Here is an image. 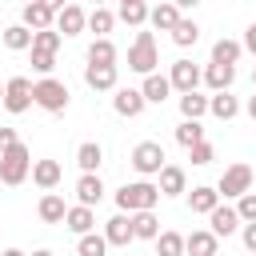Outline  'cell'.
Segmentation results:
<instances>
[{"label": "cell", "instance_id": "25", "mask_svg": "<svg viewBox=\"0 0 256 256\" xmlns=\"http://www.w3.org/2000/svg\"><path fill=\"white\" fill-rule=\"evenodd\" d=\"M208 112H212L216 120H232V116L240 112V100H236L228 88H224V92H212V96H208Z\"/></svg>", "mask_w": 256, "mask_h": 256}, {"label": "cell", "instance_id": "4", "mask_svg": "<svg viewBox=\"0 0 256 256\" xmlns=\"http://www.w3.org/2000/svg\"><path fill=\"white\" fill-rule=\"evenodd\" d=\"M156 64H160L156 36H152V32H136V40H132V48H128V68L140 72V76H148V72H156Z\"/></svg>", "mask_w": 256, "mask_h": 256}, {"label": "cell", "instance_id": "39", "mask_svg": "<svg viewBox=\"0 0 256 256\" xmlns=\"http://www.w3.org/2000/svg\"><path fill=\"white\" fill-rule=\"evenodd\" d=\"M188 160H192L196 168H204V164H212V160H216V148H212L208 140H200V144H192V148H188Z\"/></svg>", "mask_w": 256, "mask_h": 256}, {"label": "cell", "instance_id": "26", "mask_svg": "<svg viewBox=\"0 0 256 256\" xmlns=\"http://www.w3.org/2000/svg\"><path fill=\"white\" fill-rule=\"evenodd\" d=\"M76 164H80V172H100V164H104V148H100L96 140H84V144L76 148Z\"/></svg>", "mask_w": 256, "mask_h": 256}, {"label": "cell", "instance_id": "13", "mask_svg": "<svg viewBox=\"0 0 256 256\" xmlns=\"http://www.w3.org/2000/svg\"><path fill=\"white\" fill-rule=\"evenodd\" d=\"M168 80H172V92H192V88L204 80V72H200L192 60H176L172 72H168Z\"/></svg>", "mask_w": 256, "mask_h": 256}, {"label": "cell", "instance_id": "17", "mask_svg": "<svg viewBox=\"0 0 256 256\" xmlns=\"http://www.w3.org/2000/svg\"><path fill=\"white\" fill-rule=\"evenodd\" d=\"M104 200V180L96 176V172H84L80 180H76V204H88V208H96Z\"/></svg>", "mask_w": 256, "mask_h": 256}, {"label": "cell", "instance_id": "10", "mask_svg": "<svg viewBox=\"0 0 256 256\" xmlns=\"http://www.w3.org/2000/svg\"><path fill=\"white\" fill-rule=\"evenodd\" d=\"M88 28V12L80 8V4H64L60 12H56V32L60 36H80Z\"/></svg>", "mask_w": 256, "mask_h": 256}, {"label": "cell", "instance_id": "12", "mask_svg": "<svg viewBox=\"0 0 256 256\" xmlns=\"http://www.w3.org/2000/svg\"><path fill=\"white\" fill-rule=\"evenodd\" d=\"M84 84L92 92H116V64H84Z\"/></svg>", "mask_w": 256, "mask_h": 256}, {"label": "cell", "instance_id": "55", "mask_svg": "<svg viewBox=\"0 0 256 256\" xmlns=\"http://www.w3.org/2000/svg\"><path fill=\"white\" fill-rule=\"evenodd\" d=\"M252 256H256V252H252Z\"/></svg>", "mask_w": 256, "mask_h": 256}, {"label": "cell", "instance_id": "5", "mask_svg": "<svg viewBox=\"0 0 256 256\" xmlns=\"http://www.w3.org/2000/svg\"><path fill=\"white\" fill-rule=\"evenodd\" d=\"M32 96H36V104H40L44 112H64V108H68V84L56 80V76H40V80L32 84Z\"/></svg>", "mask_w": 256, "mask_h": 256}, {"label": "cell", "instance_id": "18", "mask_svg": "<svg viewBox=\"0 0 256 256\" xmlns=\"http://www.w3.org/2000/svg\"><path fill=\"white\" fill-rule=\"evenodd\" d=\"M20 24H28L32 32H40V28H56V12L48 8V4H40V0H28L24 4V20Z\"/></svg>", "mask_w": 256, "mask_h": 256}, {"label": "cell", "instance_id": "45", "mask_svg": "<svg viewBox=\"0 0 256 256\" xmlns=\"http://www.w3.org/2000/svg\"><path fill=\"white\" fill-rule=\"evenodd\" d=\"M172 4H176L180 12H188V8H196V4H204V0H172Z\"/></svg>", "mask_w": 256, "mask_h": 256}, {"label": "cell", "instance_id": "29", "mask_svg": "<svg viewBox=\"0 0 256 256\" xmlns=\"http://www.w3.org/2000/svg\"><path fill=\"white\" fill-rule=\"evenodd\" d=\"M204 112H208V96H200L196 88L192 92H180V116L184 120H200Z\"/></svg>", "mask_w": 256, "mask_h": 256}, {"label": "cell", "instance_id": "37", "mask_svg": "<svg viewBox=\"0 0 256 256\" xmlns=\"http://www.w3.org/2000/svg\"><path fill=\"white\" fill-rule=\"evenodd\" d=\"M112 24H116V16H112L104 4H96V8L88 12V28H92L96 36H108V32H112Z\"/></svg>", "mask_w": 256, "mask_h": 256}, {"label": "cell", "instance_id": "21", "mask_svg": "<svg viewBox=\"0 0 256 256\" xmlns=\"http://www.w3.org/2000/svg\"><path fill=\"white\" fill-rule=\"evenodd\" d=\"M232 80H236V64H208L204 68V84L212 88V92H224V88H232Z\"/></svg>", "mask_w": 256, "mask_h": 256}, {"label": "cell", "instance_id": "43", "mask_svg": "<svg viewBox=\"0 0 256 256\" xmlns=\"http://www.w3.org/2000/svg\"><path fill=\"white\" fill-rule=\"evenodd\" d=\"M12 144H16V128L0 124V152H4V148H12Z\"/></svg>", "mask_w": 256, "mask_h": 256}, {"label": "cell", "instance_id": "53", "mask_svg": "<svg viewBox=\"0 0 256 256\" xmlns=\"http://www.w3.org/2000/svg\"><path fill=\"white\" fill-rule=\"evenodd\" d=\"M120 4H124V0H120Z\"/></svg>", "mask_w": 256, "mask_h": 256}, {"label": "cell", "instance_id": "28", "mask_svg": "<svg viewBox=\"0 0 256 256\" xmlns=\"http://www.w3.org/2000/svg\"><path fill=\"white\" fill-rule=\"evenodd\" d=\"M148 12H152V8H148L144 0H124L116 16H120V20L128 24V28H144V24H148Z\"/></svg>", "mask_w": 256, "mask_h": 256}, {"label": "cell", "instance_id": "1", "mask_svg": "<svg viewBox=\"0 0 256 256\" xmlns=\"http://www.w3.org/2000/svg\"><path fill=\"white\" fill-rule=\"evenodd\" d=\"M32 176V152H28V144H12V148H4L0 152V184H8V188H16V184H24Z\"/></svg>", "mask_w": 256, "mask_h": 256}, {"label": "cell", "instance_id": "46", "mask_svg": "<svg viewBox=\"0 0 256 256\" xmlns=\"http://www.w3.org/2000/svg\"><path fill=\"white\" fill-rule=\"evenodd\" d=\"M40 4H48V8H52V12H60V8H64V4H68V0H40Z\"/></svg>", "mask_w": 256, "mask_h": 256}, {"label": "cell", "instance_id": "9", "mask_svg": "<svg viewBox=\"0 0 256 256\" xmlns=\"http://www.w3.org/2000/svg\"><path fill=\"white\" fill-rule=\"evenodd\" d=\"M104 240L112 248H128V240H136L132 232V212H116L112 220H104Z\"/></svg>", "mask_w": 256, "mask_h": 256}, {"label": "cell", "instance_id": "8", "mask_svg": "<svg viewBox=\"0 0 256 256\" xmlns=\"http://www.w3.org/2000/svg\"><path fill=\"white\" fill-rule=\"evenodd\" d=\"M184 256H220V236L212 228H196L184 236Z\"/></svg>", "mask_w": 256, "mask_h": 256}, {"label": "cell", "instance_id": "19", "mask_svg": "<svg viewBox=\"0 0 256 256\" xmlns=\"http://www.w3.org/2000/svg\"><path fill=\"white\" fill-rule=\"evenodd\" d=\"M36 212H40V220H44V224H64V216H68V204H64V196H56V192H44V196H40V204H36Z\"/></svg>", "mask_w": 256, "mask_h": 256}, {"label": "cell", "instance_id": "3", "mask_svg": "<svg viewBox=\"0 0 256 256\" xmlns=\"http://www.w3.org/2000/svg\"><path fill=\"white\" fill-rule=\"evenodd\" d=\"M248 188H252V164H244V160L228 164V168L220 172V180H216V192H220V200H240Z\"/></svg>", "mask_w": 256, "mask_h": 256}, {"label": "cell", "instance_id": "30", "mask_svg": "<svg viewBox=\"0 0 256 256\" xmlns=\"http://www.w3.org/2000/svg\"><path fill=\"white\" fill-rule=\"evenodd\" d=\"M4 48H12V52L32 48V28H28V24H8V28H4Z\"/></svg>", "mask_w": 256, "mask_h": 256}, {"label": "cell", "instance_id": "2", "mask_svg": "<svg viewBox=\"0 0 256 256\" xmlns=\"http://www.w3.org/2000/svg\"><path fill=\"white\" fill-rule=\"evenodd\" d=\"M156 200H160V184H152V180H132L116 192L120 212H144V208H156Z\"/></svg>", "mask_w": 256, "mask_h": 256}, {"label": "cell", "instance_id": "47", "mask_svg": "<svg viewBox=\"0 0 256 256\" xmlns=\"http://www.w3.org/2000/svg\"><path fill=\"white\" fill-rule=\"evenodd\" d=\"M248 116L256 120V96H248Z\"/></svg>", "mask_w": 256, "mask_h": 256}, {"label": "cell", "instance_id": "54", "mask_svg": "<svg viewBox=\"0 0 256 256\" xmlns=\"http://www.w3.org/2000/svg\"><path fill=\"white\" fill-rule=\"evenodd\" d=\"M24 4H28V0H24Z\"/></svg>", "mask_w": 256, "mask_h": 256}, {"label": "cell", "instance_id": "34", "mask_svg": "<svg viewBox=\"0 0 256 256\" xmlns=\"http://www.w3.org/2000/svg\"><path fill=\"white\" fill-rule=\"evenodd\" d=\"M200 40V24L196 20H188V16H180V24L172 28V44H180V48H192Z\"/></svg>", "mask_w": 256, "mask_h": 256}, {"label": "cell", "instance_id": "40", "mask_svg": "<svg viewBox=\"0 0 256 256\" xmlns=\"http://www.w3.org/2000/svg\"><path fill=\"white\" fill-rule=\"evenodd\" d=\"M32 68H36L40 76H52V68H56V52H40V48H32Z\"/></svg>", "mask_w": 256, "mask_h": 256}, {"label": "cell", "instance_id": "15", "mask_svg": "<svg viewBox=\"0 0 256 256\" xmlns=\"http://www.w3.org/2000/svg\"><path fill=\"white\" fill-rule=\"evenodd\" d=\"M60 176H64L60 160H32V184H36V188L52 192V188L60 184Z\"/></svg>", "mask_w": 256, "mask_h": 256}, {"label": "cell", "instance_id": "38", "mask_svg": "<svg viewBox=\"0 0 256 256\" xmlns=\"http://www.w3.org/2000/svg\"><path fill=\"white\" fill-rule=\"evenodd\" d=\"M60 32L56 28H40V32H32V48H40V52H60Z\"/></svg>", "mask_w": 256, "mask_h": 256}, {"label": "cell", "instance_id": "11", "mask_svg": "<svg viewBox=\"0 0 256 256\" xmlns=\"http://www.w3.org/2000/svg\"><path fill=\"white\" fill-rule=\"evenodd\" d=\"M240 212L232 208V204H216L212 212H208V228L216 232V236H232V232H240Z\"/></svg>", "mask_w": 256, "mask_h": 256}, {"label": "cell", "instance_id": "6", "mask_svg": "<svg viewBox=\"0 0 256 256\" xmlns=\"http://www.w3.org/2000/svg\"><path fill=\"white\" fill-rule=\"evenodd\" d=\"M164 164H168V156H164L160 140H140V144L132 148V168H136L140 176H160Z\"/></svg>", "mask_w": 256, "mask_h": 256}, {"label": "cell", "instance_id": "49", "mask_svg": "<svg viewBox=\"0 0 256 256\" xmlns=\"http://www.w3.org/2000/svg\"><path fill=\"white\" fill-rule=\"evenodd\" d=\"M32 256H56V252H52V248H36Z\"/></svg>", "mask_w": 256, "mask_h": 256}, {"label": "cell", "instance_id": "36", "mask_svg": "<svg viewBox=\"0 0 256 256\" xmlns=\"http://www.w3.org/2000/svg\"><path fill=\"white\" fill-rule=\"evenodd\" d=\"M200 140H204L200 120H180V124H176V144H180V148H192V144H200Z\"/></svg>", "mask_w": 256, "mask_h": 256}, {"label": "cell", "instance_id": "7", "mask_svg": "<svg viewBox=\"0 0 256 256\" xmlns=\"http://www.w3.org/2000/svg\"><path fill=\"white\" fill-rule=\"evenodd\" d=\"M32 104H36V96H32V80H28V76H12V80H4V108H8L12 116L28 112Z\"/></svg>", "mask_w": 256, "mask_h": 256}, {"label": "cell", "instance_id": "27", "mask_svg": "<svg viewBox=\"0 0 256 256\" xmlns=\"http://www.w3.org/2000/svg\"><path fill=\"white\" fill-rule=\"evenodd\" d=\"M132 232H136V240H156V236H160V220H156V212H152V208L132 212Z\"/></svg>", "mask_w": 256, "mask_h": 256}, {"label": "cell", "instance_id": "32", "mask_svg": "<svg viewBox=\"0 0 256 256\" xmlns=\"http://www.w3.org/2000/svg\"><path fill=\"white\" fill-rule=\"evenodd\" d=\"M152 244H156V256H184V236L172 232V228H164Z\"/></svg>", "mask_w": 256, "mask_h": 256}, {"label": "cell", "instance_id": "50", "mask_svg": "<svg viewBox=\"0 0 256 256\" xmlns=\"http://www.w3.org/2000/svg\"><path fill=\"white\" fill-rule=\"evenodd\" d=\"M0 104H4V84H0Z\"/></svg>", "mask_w": 256, "mask_h": 256}, {"label": "cell", "instance_id": "51", "mask_svg": "<svg viewBox=\"0 0 256 256\" xmlns=\"http://www.w3.org/2000/svg\"><path fill=\"white\" fill-rule=\"evenodd\" d=\"M252 84H256V68H252Z\"/></svg>", "mask_w": 256, "mask_h": 256}, {"label": "cell", "instance_id": "33", "mask_svg": "<svg viewBox=\"0 0 256 256\" xmlns=\"http://www.w3.org/2000/svg\"><path fill=\"white\" fill-rule=\"evenodd\" d=\"M108 240H104V232H84L80 240H76V252L80 256H108Z\"/></svg>", "mask_w": 256, "mask_h": 256}, {"label": "cell", "instance_id": "22", "mask_svg": "<svg viewBox=\"0 0 256 256\" xmlns=\"http://www.w3.org/2000/svg\"><path fill=\"white\" fill-rule=\"evenodd\" d=\"M140 92H144V100H148V104H164V100H168V92H172V80H168V76H160V72H148V76H144V84H140Z\"/></svg>", "mask_w": 256, "mask_h": 256}, {"label": "cell", "instance_id": "20", "mask_svg": "<svg viewBox=\"0 0 256 256\" xmlns=\"http://www.w3.org/2000/svg\"><path fill=\"white\" fill-rule=\"evenodd\" d=\"M64 228H68V232H76V236H84V232H92V228H96V212H92L88 204H72V208H68V216H64Z\"/></svg>", "mask_w": 256, "mask_h": 256}, {"label": "cell", "instance_id": "23", "mask_svg": "<svg viewBox=\"0 0 256 256\" xmlns=\"http://www.w3.org/2000/svg\"><path fill=\"white\" fill-rule=\"evenodd\" d=\"M216 204H220V192H216L212 184H196V188L188 192V208H192V212H200V216H208Z\"/></svg>", "mask_w": 256, "mask_h": 256}, {"label": "cell", "instance_id": "31", "mask_svg": "<svg viewBox=\"0 0 256 256\" xmlns=\"http://www.w3.org/2000/svg\"><path fill=\"white\" fill-rule=\"evenodd\" d=\"M240 52H244V44H240V40H228V36H220V40L212 44V60H216V64H236Z\"/></svg>", "mask_w": 256, "mask_h": 256}, {"label": "cell", "instance_id": "24", "mask_svg": "<svg viewBox=\"0 0 256 256\" xmlns=\"http://www.w3.org/2000/svg\"><path fill=\"white\" fill-rule=\"evenodd\" d=\"M148 24L160 28V32H172V28L180 24V8H176L172 0H164V4H156V8L148 12Z\"/></svg>", "mask_w": 256, "mask_h": 256}, {"label": "cell", "instance_id": "44", "mask_svg": "<svg viewBox=\"0 0 256 256\" xmlns=\"http://www.w3.org/2000/svg\"><path fill=\"white\" fill-rule=\"evenodd\" d=\"M240 44H244V52H252V56H256V24H248V28H244V40H240Z\"/></svg>", "mask_w": 256, "mask_h": 256}, {"label": "cell", "instance_id": "16", "mask_svg": "<svg viewBox=\"0 0 256 256\" xmlns=\"http://www.w3.org/2000/svg\"><path fill=\"white\" fill-rule=\"evenodd\" d=\"M156 184H160V196H184L188 192V176H184L180 164H164Z\"/></svg>", "mask_w": 256, "mask_h": 256}, {"label": "cell", "instance_id": "52", "mask_svg": "<svg viewBox=\"0 0 256 256\" xmlns=\"http://www.w3.org/2000/svg\"><path fill=\"white\" fill-rule=\"evenodd\" d=\"M92 4H104V0H92Z\"/></svg>", "mask_w": 256, "mask_h": 256}, {"label": "cell", "instance_id": "48", "mask_svg": "<svg viewBox=\"0 0 256 256\" xmlns=\"http://www.w3.org/2000/svg\"><path fill=\"white\" fill-rule=\"evenodd\" d=\"M0 256H28V252H20V248H4Z\"/></svg>", "mask_w": 256, "mask_h": 256}, {"label": "cell", "instance_id": "14", "mask_svg": "<svg viewBox=\"0 0 256 256\" xmlns=\"http://www.w3.org/2000/svg\"><path fill=\"white\" fill-rule=\"evenodd\" d=\"M144 104H148V100H144V92H140V88H116V96H112V108H116L120 116H128V120H132V116H140V112H144Z\"/></svg>", "mask_w": 256, "mask_h": 256}, {"label": "cell", "instance_id": "41", "mask_svg": "<svg viewBox=\"0 0 256 256\" xmlns=\"http://www.w3.org/2000/svg\"><path fill=\"white\" fill-rule=\"evenodd\" d=\"M236 212H240V220H244V224H248V220H256V192H252V188L236 200Z\"/></svg>", "mask_w": 256, "mask_h": 256}, {"label": "cell", "instance_id": "35", "mask_svg": "<svg viewBox=\"0 0 256 256\" xmlns=\"http://www.w3.org/2000/svg\"><path fill=\"white\" fill-rule=\"evenodd\" d=\"M88 64H116V44L108 36H96L88 48Z\"/></svg>", "mask_w": 256, "mask_h": 256}, {"label": "cell", "instance_id": "42", "mask_svg": "<svg viewBox=\"0 0 256 256\" xmlns=\"http://www.w3.org/2000/svg\"><path fill=\"white\" fill-rule=\"evenodd\" d=\"M240 240H244V248H248V252H256V220L240 224Z\"/></svg>", "mask_w": 256, "mask_h": 256}]
</instances>
